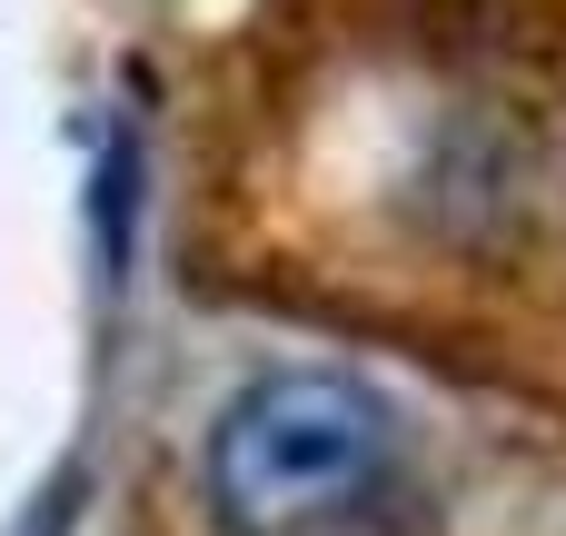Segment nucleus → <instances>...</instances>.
I'll return each mask as SVG.
<instances>
[{"mask_svg":"<svg viewBox=\"0 0 566 536\" xmlns=\"http://www.w3.org/2000/svg\"><path fill=\"white\" fill-rule=\"evenodd\" d=\"M209 517L229 536H428V477L378 388L269 368L209 428Z\"/></svg>","mask_w":566,"mask_h":536,"instance_id":"obj_1","label":"nucleus"}]
</instances>
